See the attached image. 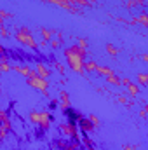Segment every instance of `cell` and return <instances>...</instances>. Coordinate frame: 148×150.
Wrapping results in <instances>:
<instances>
[{
	"label": "cell",
	"instance_id": "obj_1",
	"mask_svg": "<svg viewBox=\"0 0 148 150\" xmlns=\"http://www.w3.org/2000/svg\"><path fill=\"white\" fill-rule=\"evenodd\" d=\"M85 56H87V49H82L77 44L65 49V58H66V63H68L70 70L75 72V74H78V75H84V77H87V74L84 72Z\"/></svg>",
	"mask_w": 148,
	"mask_h": 150
},
{
	"label": "cell",
	"instance_id": "obj_2",
	"mask_svg": "<svg viewBox=\"0 0 148 150\" xmlns=\"http://www.w3.org/2000/svg\"><path fill=\"white\" fill-rule=\"evenodd\" d=\"M28 117H30V122L37 124L42 131H47L51 127V122H52L51 112H37V110H33V112H30Z\"/></svg>",
	"mask_w": 148,
	"mask_h": 150
},
{
	"label": "cell",
	"instance_id": "obj_3",
	"mask_svg": "<svg viewBox=\"0 0 148 150\" xmlns=\"http://www.w3.org/2000/svg\"><path fill=\"white\" fill-rule=\"evenodd\" d=\"M16 40H18L19 44H23V45L33 49V51L38 49V44H37V40H35V37H33V33H32V30L26 28V26H23V28H19V30L16 32Z\"/></svg>",
	"mask_w": 148,
	"mask_h": 150
},
{
	"label": "cell",
	"instance_id": "obj_4",
	"mask_svg": "<svg viewBox=\"0 0 148 150\" xmlns=\"http://www.w3.org/2000/svg\"><path fill=\"white\" fill-rule=\"evenodd\" d=\"M58 131H59V133H61V136H65V138H72V140L80 142L77 124H72V122H61V124L58 126Z\"/></svg>",
	"mask_w": 148,
	"mask_h": 150
},
{
	"label": "cell",
	"instance_id": "obj_5",
	"mask_svg": "<svg viewBox=\"0 0 148 150\" xmlns=\"http://www.w3.org/2000/svg\"><path fill=\"white\" fill-rule=\"evenodd\" d=\"M26 82H28V86L30 87H33V89H37L40 91L45 98H49V80L47 79H40V77H28L26 79Z\"/></svg>",
	"mask_w": 148,
	"mask_h": 150
},
{
	"label": "cell",
	"instance_id": "obj_6",
	"mask_svg": "<svg viewBox=\"0 0 148 150\" xmlns=\"http://www.w3.org/2000/svg\"><path fill=\"white\" fill-rule=\"evenodd\" d=\"M35 72H37V75L40 77V79H49L51 75H52V70L44 63V61H37L35 63V68H33Z\"/></svg>",
	"mask_w": 148,
	"mask_h": 150
},
{
	"label": "cell",
	"instance_id": "obj_7",
	"mask_svg": "<svg viewBox=\"0 0 148 150\" xmlns=\"http://www.w3.org/2000/svg\"><path fill=\"white\" fill-rule=\"evenodd\" d=\"M58 105H59V108L65 112V110H68V108H72V103H70V94L65 91V89H61L59 91V100H58Z\"/></svg>",
	"mask_w": 148,
	"mask_h": 150
},
{
	"label": "cell",
	"instance_id": "obj_8",
	"mask_svg": "<svg viewBox=\"0 0 148 150\" xmlns=\"http://www.w3.org/2000/svg\"><path fill=\"white\" fill-rule=\"evenodd\" d=\"M78 127H80V131H84L85 134H91V133L96 129V127L89 122V119H87V117H82V119L78 120Z\"/></svg>",
	"mask_w": 148,
	"mask_h": 150
},
{
	"label": "cell",
	"instance_id": "obj_9",
	"mask_svg": "<svg viewBox=\"0 0 148 150\" xmlns=\"http://www.w3.org/2000/svg\"><path fill=\"white\" fill-rule=\"evenodd\" d=\"M45 2H49V4H54V5H58V7H61V9H66V11L77 12V9H75V7L70 4V2H68V0H45Z\"/></svg>",
	"mask_w": 148,
	"mask_h": 150
},
{
	"label": "cell",
	"instance_id": "obj_10",
	"mask_svg": "<svg viewBox=\"0 0 148 150\" xmlns=\"http://www.w3.org/2000/svg\"><path fill=\"white\" fill-rule=\"evenodd\" d=\"M12 70L16 72V74L23 75V77H30V74H32V68L28 67V65H12Z\"/></svg>",
	"mask_w": 148,
	"mask_h": 150
},
{
	"label": "cell",
	"instance_id": "obj_11",
	"mask_svg": "<svg viewBox=\"0 0 148 150\" xmlns=\"http://www.w3.org/2000/svg\"><path fill=\"white\" fill-rule=\"evenodd\" d=\"M65 113L68 115V122H72V124H78V120L82 119V113H80V112H75L73 108L65 110Z\"/></svg>",
	"mask_w": 148,
	"mask_h": 150
},
{
	"label": "cell",
	"instance_id": "obj_12",
	"mask_svg": "<svg viewBox=\"0 0 148 150\" xmlns=\"http://www.w3.org/2000/svg\"><path fill=\"white\" fill-rule=\"evenodd\" d=\"M11 70H12V65L9 63V58H7V54H5V56L0 58V74L11 72Z\"/></svg>",
	"mask_w": 148,
	"mask_h": 150
},
{
	"label": "cell",
	"instance_id": "obj_13",
	"mask_svg": "<svg viewBox=\"0 0 148 150\" xmlns=\"http://www.w3.org/2000/svg\"><path fill=\"white\" fill-rule=\"evenodd\" d=\"M0 124H2L5 129H9V131H11V127H12L9 115H7V112H4V110H0Z\"/></svg>",
	"mask_w": 148,
	"mask_h": 150
},
{
	"label": "cell",
	"instance_id": "obj_14",
	"mask_svg": "<svg viewBox=\"0 0 148 150\" xmlns=\"http://www.w3.org/2000/svg\"><path fill=\"white\" fill-rule=\"evenodd\" d=\"M140 91H141V87H140L138 84H132V82H131V84L127 86V94H129L131 98H136V96L140 94Z\"/></svg>",
	"mask_w": 148,
	"mask_h": 150
},
{
	"label": "cell",
	"instance_id": "obj_15",
	"mask_svg": "<svg viewBox=\"0 0 148 150\" xmlns=\"http://www.w3.org/2000/svg\"><path fill=\"white\" fill-rule=\"evenodd\" d=\"M96 74L101 75V77H108V75L115 74V72L111 70L110 67H101V65H98V67H96Z\"/></svg>",
	"mask_w": 148,
	"mask_h": 150
},
{
	"label": "cell",
	"instance_id": "obj_16",
	"mask_svg": "<svg viewBox=\"0 0 148 150\" xmlns=\"http://www.w3.org/2000/svg\"><path fill=\"white\" fill-rule=\"evenodd\" d=\"M40 33H42V40H51V38L54 37V33H56V30H49V28H40Z\"/></svg>",
	"mask_w": 148,
	"mask_h": 150
},
{
	"label": "cell",
	"instance_id": "obj_17",
	"mask_svg": "<svg viewBox=\"0 0 148 150\" xmlns=\"http://www.w3.org/2000/svg\"><path fill=\"white\" fill-rule=\"evenodd\" d=\"M105 79H106V82H108V84L115 86V87H120V77H117L115 74L108 75V77H105Z\"/></svg>",
	"mask_w": 148,
	"mask_h": 150
},
{
	"label": "cell",
	"instance_id": "obj_18",
	"mask_svg": "<svg viewBox=\"0 0 148 150\" xmlns=\"http://www.w3.org/2000/svg\"><path fill=\"white\" fill-rule=\"evenodd\" d=\"M96 63L94 61H84V72L85 74H91V72H96Z\"/></svg>",
	"mask_w": 148,
	"mask_h": 150
},
{
	"label": "cell",
	"instance_id": "obj_19",
	"mask_svg": "<svg viewBox=\"0 0 148 150\" xmlns=\"http://www.w3.org/2000/svg\"><path fill=\"white\" fill-rule=\"evenodd\" d=\"M148 84V75L145 72H141V74H138V86L140 87H145Z\"/></svg>",
	"mask_w": 148,
	"mask_h": 150
},
{
	"label": "cell",
	"instance_id": "obj_20",
	"mask_svg": "<svg viewBox=\"0 0 148 150\" xmlns=\"http://www.w3.org/2000/svg\"><path fill=\"white\" fill-rule=\"evenodd\" d=\"M87 119H89V122H91V124H92V126H94L96 129L99 127V119H98V117H96L94 113H91V115H87Z\"/></svg>",
	"mask_w": 148,
	"mask_h": 150
},
{
	"label": "cell",
	"instance_id": "obj_21",
	"mask_svg": "<svg viewBox=\"0 0 148 150\" xmlns=\"http://www.w3.org/2000/svg\"><path fill=\"white\" fill-rule=\"evenodd\" d=\"M52 67H54V68H56V70L59 72V75H65V67H63V65H61L59 61H56V59H52Z\"/></svg>",
	"mask_w": 148,
	"mask_h": 150
},
{
	"label": "cell",
	"instance_id": "obj_22",
	"mask_svg": "<svg viewBox=\"0 0 148 150\" xmlns=\"http://www.w3.org/2000/svg\"><path fill=\"white\" fill-rule=\"evenodd\" d=\"M136 21H138L140 25H143V26H148V16L145 14V12H143L140 18H136Z\"/></svg>",
	"mask_w": 148,
	"mask_h": 150
},
{
	"label": "cell",
	"instance_id": "obj_23",
	"mask_svg": "<svg viewBox=\"0 0 148 150\" xmlns=\"http://www.w3.org/2000/svg\"><path fill=\"white\" fill-rule=\"evenodd\" d=\"M106 52L111 54V56H117V54H118V49H117L115 45H111V44H106Z\"/></svg>",
	"mask_w": 148,
	"mask_h": 150
},
{
	"label": "cell",
	"instance_id": "obj_24",
	"mask_svg": "<svg viewBox=\"0 0 148 150\" xmlns=\"http://www.w3.org/2000/svg\"><path fill=\"white\" fill-rule=\"evenodd\" d=\"M9 35H11V33H9V30H7V26L2 25V26H0V37L2 38H9Z\"/></svg>",
	"mask_w": 148,
	"mask_h": 150
},
{
	"label": "cell",
	"instance_id": "obj_25",
	"mask_svg": "<svg viewBox=\"0 0 148 150\" xmlns=\"http://www.w3.org/2000/svg\"><path fill=\"white\" fill-rule=\"evenodd\" d=\"M49 45H51V49H59V45H61V40L51 38V40H49Z\"/></svg>",
	"mask_w": 148,
	"mask_h": 150
},
{
	"label": "cell",
	"instance_id": "obj_26",
	"mask_svg": "<svg viewBox=\"0 0 148 150\" xmlns=\"http://www.w3.org/2000/svg\"><path fill=\"white\" fill-rule=\"evenodd\" d=\"M0 18H2V19H12L14 14H11V12H7V11H0Z\"/></svg>",
	"mask_w": 148,
	"mask_h": 150
},
{
	"label": "cell",
	"instance_id": "obj_27",
	"mask_svg": "<svg viewBox=\"0 0 148 150\" xmlns=\"http://www.w3.org/2000/svg\"><path fill=\"white\" fill-rule=\"evenodd\" d=\"M117 101H118V103H122V105H129V100H127L124 94H118V96H117Z\"/></svg>",
	"mask_w": 148,
	"mask_h": 150
},
{
	"label": "cell",
	"instance_id": "obj_28",
	"mask_svg": "<svg viewBox=\"0 0 148 150\" xmlns=\"http://www.w3.org/2000/svg\"><path fill=\"white\" fill-rule=\"evenodd\" d=\"M77 45H80L82 49H87V40L85 38H77Z\"/></svg>",
	"mask_w": 148,
	"mask_h": 150
},
{
	"label": "cell",
	"instance_id": "obj_29",
	"mask_svg": "<svg viewBox=\"0 0 148 150\" xmlns=\"http://www.w3.org/2000/svg\"><path fill=\"white\" fill-rule=\"evenodd\" d=\"M7 134H9V129H5V127H4V126L0 124V140H4V138H5Z\"/></svg>",
	"mask_w": 148,
	"mask_h": 150
},
{
	"label": "cell",
	"instance_id": "obj_30",
	"mask_svg": "<svg viewBox=\"0 0 148 150\" xmlns=\"http://www.w3.org/2000/svg\"><path fill=\"white\" fill-rule=\"evenodd\" d=\"M84 143H85V147H87V150H94V147H92V142H91L89 138H84Z\"/></svg>",
	"mask_w": 148,
	"mask_h": 150
},
{
	"label": "cell",
	"instance_id": "obj_31",
	"mask_svg": "<svg viewBox=\"0 0 148 150\" xmlns=\"http://www.w3.org/2000/svg\"><path fill=\"white\" fill-rule=\"evenodd\" d=\"M129 84H131V79H127V77H124V79H120V86H125V87H127Z\"/></svg>",
	"mask_w": 148,
	"mask_h": 150
},
{
	"label": "cell",
	"instance_id": "obj_32",
	"mask_svg": "<svg viewBox=\"0 0 148 150\" xmlns=\"http://www.w3.org/2000/svg\"><path fill=\"white\" fill-rule=\"evenodd\" d=\"M47 45H49V42H47V40H42V42L38 44V49H47Z\"/></svg>",
	"mask_w": 148,
	"mask_h": 150
},
{
	"label": "cell",
	"instance_id": "obj_33",
	"mask_svg": "<svg viewBox=\"0 0 148 150\" xmlns=\"http://www.w3.org/2000/svg\"><path fill=\"white\" fill-rule=\"evenodd\" d=\"M147 110H148V107L145 105V107H143V110L140 112V117H141V119H147Z\"/></svg>",
	"mask_w": 148,
	"mask_h": 150
},
{
	"label": "cell",
	"instance_id": "obj_34",
	"mask_svg": "<svg viewBox=\"0 0 148 150\" xmlns=\"http://www.w3.org/2000/svg\"><path fill=\"white\" fill-rule=\"evenodd\" d=\"M124 150H138V147H132V145H124Z\"/></svg>",
	"mask_w": 148,
	"mask_h": 150
},
{
	"label": "cell",
	"instance_id": "obj_35",
	"mask_svg": "<svg viewBox=\"0 0 148 150\" xmlns=\"http://www.w3.org/2000/svg\"><path fill=\"white\" fill-rule=\"evenodd\" d=\"M5 54H7V52H5V49H4V45L0 44V58H2V56H5Z\"/></svg>",
	"mask_w": 148,
	"mask_h": 150
},
{
	"label": "cell",
	"instance_id": "obj_36",
	"mask_svg": "<svg viewBox=\"0 0 148 150\" xmlns=\"http://www.w3.org/2000/svg\"><path fill=\"white\" fill-rule=\"evenodd\" d=\"M56 37H58V40H63L65 35H63V32H56Z\"/></svg>",
	"mask_w": 148,
	"mask_h": 150
},
{
	"label": "cell",
	"instance_id": "obj_37",
	"mask_svg": "<svg viewBox=\"0 0 148 150\" xmlns=\"http://www.w3.org/2000/svg\"><path fill=\"white\" fill-rule=\"evenodd\" d=\"M54 107H58V100H51V108H54Z\"/></svg>",
	"mask_w": 148,
	"mask_h": 150
},
{
	"label": "cell",
	"instance_id": "obj_38",
	"mask_svg": "<svg viewBox=\"0 0 148 150\" xmlns=\"http://www.w3.org/2000/svg\"><path fill=\"white\" fill-rule=\"evenodd\" d=\"M141 58H143V61H145V63H148V54H143Z\"/></svg>",
	"mask_w": 148,
	"mask_h": 150
},
{
	"label": "cell",
	"instance_id": "obj_39",
	"mask_svg": "<svg viewBox=\"0 0 148 150\" xmlns=\"http://www.w3.org/2000/svg\"><path fill=\"white\" fill-rule=\"evenodd\" d=\"M4 21H5V19H2V18H0V26H2V25H4Z\"/></svg>",
	"mask_w": 148,
	"mask_h": 150
},
{
	"label": "cell",
	"instance_id": "obj_40",
	"mask_svg": "<svg viewBox=\"0 0 148 150\" xmlns=\"http://www.w3.org/2000/svg\"><path fill=\"white\" fill-rule=\"evenodd\" d=\"M0 91H2V89H0Z\"/></svg>",
	"mask_w": 148,
	"mask_h": 150
}]
</instances>
